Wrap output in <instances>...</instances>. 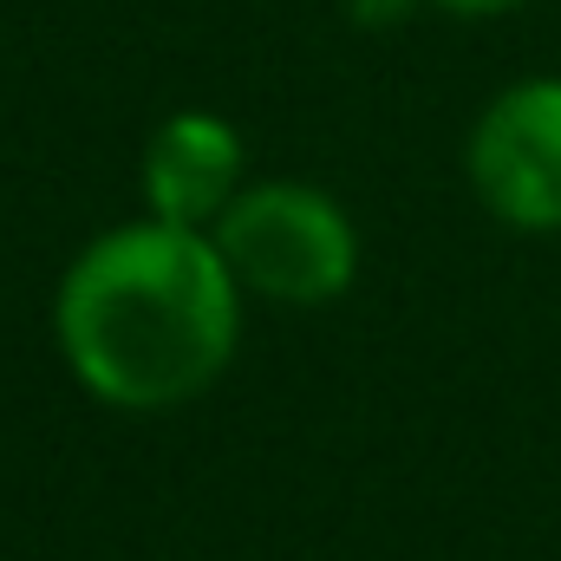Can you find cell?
I'll return each instance as SVG.
<instances>
[{
	"label": "cell",
	"instance_id": "1",
	"mask_svg": "<svg viewBox=\"0 0 561 561\" xmlns=\"http://www.w3.org/2000/svg\"><path fill=\"white\" fill-rule=\"evenodd\" d=\"M242 287L209 229L118 222L59 275L53 333L72 379L112 412H176L203 399L242 340Z\"/></svg>",
	"mask_w": 561,
	"mask_h": 561
},
{
	"label": "cell",
	"instance_id": "6",
	"mask_svg": "<svg viewBox=\"0 0 561 561\" xmlns=\"http://www.w3.org/2000/svg\"><path fill=\"white\" fill-rule=\"evenodd\" d=\"M412 7H424V0H346V13H353L359 26H399Z\"/></svg>",
	"mask_w": 561,
	"mask_h": 561
},
{
	"label": "cell",
	"instance_id": "5",
	"mask_svg": "<svg viewBox=\"0 0 561 561\" xmlns=\"http://www.w3.org/2000/svg\"><path fill=\"white\" fill-rule=\"evenodd\" d=\"M424 7H437V13H450V20H503V13H516V7H529V0H424Z\"/></svg>",
	"mask_w": 561,
	"mask_h": 561
},
{
	"label": "cell",
	"instance_id": "4",
	"mask_svg": "<svg viewBox=\"0 0 561 561\" xmlns=\"http://www.w3.org/2000/svg\"><path fill=\"white\" fill-rule=\"evenodd\" d=\"M144 216L176 229H216V216L249 190V144L216 112H170L138 163Z\"/></svg>",
	"mask_w": 561,
	"mask_h": 561
},
{
	"label": "cell",
	"instance_id": "2",
	"mask_svg": "<svg viewBox=\"0 0 561 561\" xmlns=\"http://www.w3.org/2000/svg\"><path fill=\"white\" fill-rule=\"evenodd\" d=\"M216 249L242 294L275 307H327L359 275V229L320 183L268 176L216 216Z\"/></svg>",
	"mask_w": 561,
	"mask_h": 561
},
{
	"label": "cell",
	"instance_id": "3",
	"mask_svg": "<svg viewBox=\"0 0 561 561\" xmlns=\"http://www.w3.org/2000/svg\"><path fill=\"white\" fill-rule=\"evenodd\" d=\"M477 203L516 236H561V72L510 79L463 138Z\"/></svg>",
	"mask_w": 561,
	"mask_h": 561
}]
</instances>
